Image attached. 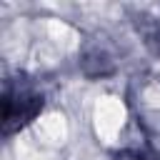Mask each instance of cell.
Here are the masks:
<instances>
[{
  "label": "cell",
  "instance_id": "cell-1",
  "mask_svg": "<svg viewBox=\"0 0 160 160\" xmlns=\"http://www.w3.org/2000/svg\"><path fill=\"white\" fill-rule=\"evenodd\" d=\"M42 108V98L30 88H5L2 95V130L12 132L28 125Z\"/></svg>",
  "mask_w": 160,
  "mask_h": 160
}]
</instances>
